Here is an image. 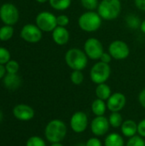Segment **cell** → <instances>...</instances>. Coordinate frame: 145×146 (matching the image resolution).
I'll return each instance as SVG.
<instances>
[{
	"instance_id": "obj_1",
	"label": "cell",
	"mask_w": 145,
	"mask_h": 146,
	"mask_svg": "<svg viewBox=\"0 0 145 146\" xmlns=\"http://www.w3.org/2000/svg\"><path fill=\"white\" fill-rule=\"evenodd\" d=\"M65 62L72 70L83 71L88 64V56L85 51L79 48L73 47L65 53Z\"/></svg>"
},
{
	"instance_id": "obj_2",
	"label": "cell",
	"mask_w": 145,
	"mask_h": 146,
	"mask_svg": "<svg viewBox=\"0 0 145 146\" xmlns=\"http://www.w3.org/2000/svg\"><path fill=\"white\" fill-rule=\"evenodd\" d=\"M68 128L66 124L59 120H51L45 127L44 135L46 139L51 144L61 143L66 137Z\"/></svg>"
},
{
	"instance_id": "obj_3",
	"label": "cell",
	"mask_w": 145,
	"mask_h": 146,
	"mask_svg": "<svg viewBox=\"0 0 145 146\" xmlns=\"http://www.w3.org/2000/svg\"><path fill=\"white\" fill-rule=\"evenodd\" d=\"M122 9L121 0H101L97 12L104 21H114L117 19Z\"/></svg>"
},
{
	"instance_id": "obj_4",
	"label": "cell",
	"mask_w": 145,
	"mask_h": 146,
	"mask_svg": "<svg viewBox=\"0 0 145 146\" xmlns=\"http://www.w3.org/2000/svg\"><path fill=\"white\" fill-rule=\"evenodd\" d=\"M103 23V19L97 11L86 10L81 14L78 19L79 27L85 33H94L97 31Z\"/></svg>"
},
{
	"instance_id": "obj_5",
	"label": "cell",
	"mask_w": 145,
	"mask_h": 146,
	"mask_svg": "<svg viewBox=\"0 0 145 146\" xmlns=\"http://www.w3.org/2000/svg\"><path fill=\"white\" fill-rule=\"evenodd\" d=\"M111 75V68L108 63H104L101 61L97 62L91 68L90 71V78L91 81L99 85L102 83H105Z\"/></svg>"
},
{
	"instance_id": "obj_6",
	"label": "cell",
	"mask_w": 145,
	"mask_h": 146,
	"mask_svg": "<svg viewBox=\"0 0 145 146\" xmlns=\"http://www.w3.org/2000/svg\"><path fill=\"white\" fill-rule=\"evenodd\" d=\"M83 50L86 54L89 59L93 61H99L102 55L104 53V48L103 43L97 38H88L84 43Z\"/></svg>"
},
{
	"instance_id": "obj_7",
	"label": "cell",
	"mask_w": 145,
	"mask_h": 146,
	"mask_svg": "<svg viewBox=\"0 0 145 146\" xmlns=\"http://www.w3.org/2000/svg\"><path fill=\"white\" fill-rule=\"evenodd\" d=\"M36 25L42 32L50 33L52 32L56 27V16L50 11L39 12L35 19Z\"/></svg>"
},
{
	"instance_id": "obj_8",
	"label": "cell",
	"mask_w": 145,
	"mask_h": 146,
	"mask_svg": "<svg viewBox=\"0 0 145 146\" xmlns=\"http://www.w3.org/2000/svg\"><path fill=\"white\" fill-rule=\"evenodd\" d=\"M108 52L111 55L112 58L117 61L126 59L130 56V47L123 40L116 39L112 41L108 48Z\"/></svg>"
},
{
	"instance_id": "obj_9",
	"label": "cell",
	"mask_w": 145,
	"mask_h": 146,
	"mask_svg": "<svg viewBox=\"0 0 145 146\" xmlns=\"http://www.w3.org/2000/svg\"><path fill=\"white\" fill-rule=\"evenodd\" d=\"M0 19L5 25L13 26L19 20V10L12 3H3L0 7Z\"/></svg>"
},
{
	"instance_id": "obj_10",
	"label": "cell",
	"mask_w": 145,
	"mask_h": 146,
	"mask_svg": "<svg viewBox=\"0 0 145 146\" xmlns=\"http://www.w3.org/2000/svg\"><path fill=\"white\" fill-rule=\"evenodd\" d=\"M21 37L27 43L36 44L41 40L43 32L36 24H26L21 30Z\"/></svg>"
},
{
	"instance_id": "obj_11",
	"label": "cell",
	"mask_w": 145,
	"mask_h": 146,
	"mask_svg": "<svg viewBox=\"0 0 145 146\" xmlns=\"http://www.w3.org/2000/svg\"><path fill=\"white\" fill-rule=\"evenodd\" d=\"M88 116L83 111H77L71 116L70 127L76 133H81L85 132L88 127Z\"/></svg>"
},
{
	"instance_id": "obj_12",
	"label": "cell",
	"mask_w": 145,
	"mask_h": 146,
	"mask_svg": "<svg viewBox=\"0 0 145 146\" xmlns=\"http://www.w3.org/2000/svg\"><path fill=\"white\" fill-rule=\"evenodd\" d=\"M110 127L109 119L104 115L96 116L91 122V133L96 137H101L105 135Z\"/></svg>"
},
{
	"instance_id": "obj_13",
	"label": "cell",
	"mask_w": 145,
	"mask_h": 146,
	"mask_svg": "<svg viewBox=\"0 0 145 146\" xmlns=\"http://www.w3.org/2000/svg\"><path fill=\"white\" fill-rule=\"evenodd\" d=\"M126 104V98L121 92H115L107 100V108L111 112H120Z\"/></svg>"
},
{
	"instance_id": "obj_14",
	"label": "cell",
	"mask_w": 145,
	"mask_h": 146,
	"mask_svg": "<svg viewBox=\"0 0 145 146\" xmlns=\"http://www.w3.org/2000/svg\"><path fill=\"white\" fill-rule=\"evenodd\" d=\"M14 116L22 121H28L34 117V110L32 107L26 104H17L13 109Z\"/></svg>"
},
{
	"instance_id": "obj_15",
	"label": "cell",
	"mask_w": 145,
	"mask_h": 146,
	"mask_svg": "<svg viewBox=\"0 0 145 146\" xmlns=\"http://www.w3.org/2000/svg\"><path fill=\"white\" fill-rule=\"evenodd\" d=\"M51 33L52 39L57 45H65L70 39V33L67 27L57 26Z\"/></svg>"
},
{
	"instance_id": "obj_16",
	"label": "cell",
	"mask_w": 145,
	"mask_h": 146,
	"mask_svg": "<svg viewBox=\"0 0 145 146\" xmlns=\"http://www.w3.org/2000/svg\"><path fill=\"white\" fill-rule=\"evenodd\" d=\"M3 85L9 90H16L21 85V77L17 74H6L3 77Z\"/></svg>"
},
{
	"instance_id": "obj_17",
	"label": "cell",
	"mask_w": 145,
	"mask_h": 146,
	"mask_svg": "<svg viewBox=\"0 0 145 146\" xmlns=\"http://www.w3.org/2000/svg\"><path fill=\"white\" fill-rule=\"evenodd\" d=\"M121 130L125 137L132 138L138 133V124L133 120H126L123 121Z\"/></svg>"
},
{
	"instance_id": "obj_18",
	"label": "cell",
	"mask_w": 145,
	"mask_h": 146,
	"mask_svg": "<svg viewBox=\"0 0 145 146\" xmlns=\"http://www.w3.org/2000/svg\"><path fill=\"white\" fill-rule=\"evenodd\" d=\"M95 93H96V96L97 98L104 100V101H107L109 98V97L112 95L111 88L106 83H102V84L97 85Z\"/></svg>"
},
{
	"instance_id": "obj_19",
	"label": "cell",
	"mask_w": 145,
	"mask_h": 146,
	"mask_svg": "<svg viewBox=\"0 0 145 146\" xmlns=\"http://www.w3.org/2000/svg\"><path fill=\"white\" fill-rule=\"evenodd\" d=\"M104 146H125V141L121 134L112 133L105 138Z\"/></svg>"
},
{
	"instance_id": "obj_20",
	"label": "cell",
	"mask_w": 145,
	"mask_h": 146,
	"mask_svg": "<svg viewBox=\"0 0 145 146\" xmlns=\"http://www.w3.org/2000/svg\"><path fill=\"white\" fill-rule=\"evenodd\" d=\"M107 109V103L104 100L97 98L91 104V111L96 116H103Z\"/></svg>"
},
{
	"instance_id": "obj_21",
	"label": "cell",
	"mask_w": 145,
	"mask_h": 146,
	"mask_svg": "<svg viewBox=\"0 0 145 146\" xmlns=\"http://www.w3.org/2000/svg\"><path fill=\"white\" fill-rule=\"evenodd\" d=\"M50 7L57 11H64L70 8L72 0H49Z\"/></svg>"
},
{
	"instance_id": "obj_22",
	"label": "cell",
	"mask_w": 145,
	"mask_h": 146,
	"mask_svg": "<svg viewBox=\"0 0 145 146\" xmlns=\"http://www.w3.org/2000/svg\"><path fill=\"white\" fill-rule=\"evenodd\" d=\"M109 121L111 127L114 128H118L121 127L122 123H123V117L119 112H112L110 115L109 116Z\"/></svg>"
},
{
	"instance_id": "obj_23",
	"label": "cell",
	"mask_w": 145,
	"mask_h": 146,
	"mask_svg": "<svg viewBox=\"0 0 145 146\" xmlns=\"http://www.w3.org/2000/svg\"><path fill=\"white\" fill-rule=\"evenodd\" d=\"M14 34V28L12 26L4 25L0 27V40L1 41H8L9 40Z\"/></svg>"
},
{
	"instance_id": "obj_24",
	"label": "cell",
	"mask_w": 145,
	"mask_h": 146,
	"mask_svg": "<svg viewBox=\"0 0 145 146\" xmlns=\"http://www.w3.org/2000/svg\"><path fill=\"white\" fill-rule=\"evenodd\" d=\"M141 20L139 19L138 16L133 15V14H130L126 17V23L128 26V27L132 28V29H138L140 28V25H141Z\"/></svg>"
},
{
	"instance_id": "obj_25",
	"label": "cell",
	"mask_w": 145,
	"mask_h": 146,
	"mask_svg": "<svg viewBox=\"0 0 145 146\" xmlns=\"http://www.w3.org/2000/svg\"><path fill=\"white\" fill-rule=\"evenodd\" d=\"M84 74L80 70H73L70 74V80L73 85H81L84 81Z\"/></svg>"
},
{
	"instance_id": "obj_26",
	"label": "cell",
	"mask_w": 145,
	"mask_h": 146,
	"mask_svg": "<svg viewBox=\"0 0 145 146\" xmlns=\"http://www.w3.org/2000/svg\"><path fill=\"white\" fill-rule=\"evenodd\" d=\"M80 4L86 10L95 11L96 9H97L99 1L98 0H80Z\"/></svg>"
},
{
	"instance_id": "obj_27",
	"label": "cell",
	"mask_w": 145,
	"mask_h": 146,
	"mask_svg": "<svg viewBox=\"0 0 145 146\" xmlns=\"http://www.w3.org/2000/svg\"><path fill=\"white\" fill-rule=\"evenodd\" d=\"M126 146H145L144 139L139 135H135L129 138Z\"/></svg>"
},
{
	"instance_id": "obj_28",
	"label": "cell",
	"mask_w": 145,
	"mask_h": 146,
	"mask_svg": "<svg viewBox=\"0 0 145 146\" xmlns=\"http://www.w3.org/2000/svg\"><path fill=\"white\" fill-rule=\"evenodd\" d=\"M5 68L6 72L8 74H17L20 68L19 63L15 61V60H9L6 64H5Z\"/></svg>"
},
{
	"instance_id": "obj_29",
	"label": "cell",
	"mask_w": 145,
	"mask_h": 146,
	"mask_svg": "<svg viewBox=\"0 0 145 146\" xmlns=\"http://www.w3.org/2000/svg\"><path fill=\"white\" fill-rule=\"evenodd\" d=\"M26 146H46L44 140L38 136H32L26 141Z\"/></svg>"
},
{
	"instance_id": "obj_30",
	"label": "cell",
	"mask_w": 145,
	"mask_h": 146,
	"mask_svg": "<svg viewBox=\"0 0 145 146\" xmlns=\"http://www.w3.org/2000/svg\"><path fill=\"white\" fill-rule=\"evenodd\" d=\"M9 60H10L9 51L3 47H0V64L5 65Z\"/></svg>"
},
{
	"instance_id": "obj_31",
	"label": "cell",
	"mask_w": 145,
	"mask_h": 146,
	"mask_svg": "<svg viewBox=\"0 0 145 146\" xmlns=\"http://www.w3.org/2000/svg\"><path fill=\"white\" fill-rule=\"evenodd\" d=\"M56 22H57V26L67 27V26L70 22V20L67 15H59L56 16Z\"/></svg>"
},
{
	"instance_id": "obj_32",
	"label": "cell",
	"mask_w": 145,
	"mask_h": 146,
	"mask_svg": "<svg viewBox=\"0 0 145 146\" xmlns=\"http://www.w3.org/2000/svg\"><path fill=\"white\" fill-rule=\"evenodd\" d=\"M85 145L86 146H103V143L102 141L97 139V137H93V138H91L89 139L86 143H85Z\"/></svg>"
},
{
	"instance_id": "obj_33",
	"label": "cell",
	"mask_w": 145,
	"mask_h": 146,
	"mask_svg": "<svg viewBox=\"0 0 145 146\" xmlns=\"http://www.w3.org/2000/svg\"><path fill=\"white\" fill-rule=\"evenodd\" d=\"M138 133L139 136L145 138V119L138 124Z\"/></svg>"
},
{
	"instance_id": "obj_34",
	"label": "cell",
	"mask_w": 145,
	"mask_h": 146,
	"mask_svg": "<svg viewBox=\"0 0 145 146\" xmlns=\"http://www.w3.org/2000/svg\"><path fill=\"white\" fill-rule=\"evenodd\" d=\"M112 59H113V58H112L111 55H110L109 52H105V51H104V53L102 55V56H101V58H100L99 61H101V62H104V63L109 64V63L111 62Z\"/></svg>"
},
{
	"instance_id": "obj_35",
	"label": "cell",
	"mask_w": 145,
	"mask_h": 146,
	"mask_svg": "<svg viewBox=\"0 0 145 146\" xmlns=\"http://www.w3.org/2000/svg\"><path fill=\"white\" fill-rule=\"evenodd\" d=\"M135 6L142 11H145V0H134Z\"/></svg>"
},
{
	"instance_id": "obj_36",
	"label": "cell",
	"mask_w": 145,
	"mask_h": 146,
	"mask_svg": "<svg viewBox=\"0 0 145 146\" xmlns=\"http://www.w3.org/2000/svg\"><path fill=\"white\" fill-rule=\"evenodd\" d=\"M138 101H139V104H141V106L145 109V88L140 92V93L138 95Z\"/></svg>"
},
{
	"instance_id": "obj_37",
	"label": "cell",
	"mask_w": 145,
	"mask_h": 146,
	"mask_svg": "<svg viewBox=\"0 0 145 146\" xmlns=\"http://www.w3.org/2000/svg\"><path fill=\"white\" fill-rule=\"evenodd\" d=\"M6 68H5V66L4 65H2L0 64V79H3L5 74H6Z\"/></svg>"
},
{
	"instance_id": "obj_38",
	"label": "cell",
	"mask_w": 145,
	"mask_h": 146,
	"mask_svg": "<svg viewBox=\"0 0 145 146\" xmlns=\"http://www.w3.org/2000/svg\"><path fill=\"white\" fill-rule=\"evenodd\" d=\"M139 29L141 30V32H142L143 33H144L145 34V20L142 21L141 25H140V28H139Z\"/></svg>"
},
{
	"instance_id": "obj_39",
	"label": "cell",
	"mask_w": 145,
	"mask_h": 146,
	"mask_svg": "<svg viewBox=\"0 0 145 146\" xmlns=\"http://www.w3.org/2000/svg\"><path fill=\"white\" fill-rule=\"evenodd\" d=\"M36 1L39 3H44L46 2H49V0H36Z\"/></svg>"
},
{
	"instance_id": "obj_40",
	"label": "cell",
	"mask_w": 145,
	"mask_h": 146,
	"mask_svg": "<svg viewBox=\"0 0 145 146\" xmlns=\"http://www.w3.org/2000/svg\"><path fill=\"white\" fill-rule=\"evenodd\" d=\"M50 146H63V145H62L61 143H54Z\"/></svg>"
},
{
	"instance_id": "obj_41",
	"label": "cell",
	"mask_w": 145,
	"mask_h": 146,
	"mask_svg": "<svg viewBox=\"0 0 145 146\" xmlns=\"http://www.w3.org/2000/svg\"><path fill=\"white\" fill-rule=\"evenodd\" d=\"M3 118V112H2V111L0 110V122L2 121Z\"/></svg>"
},
{
	"instance_id": "obj_42",
	"label": "cell",
	"mask_w": 145,
	"mask_h": 146,
	"mask_svg": "<svg viewBox=\"0 0 145 146\" xmlns=\"http://www.w3.org/2000/svg\"><path fill=\"white\" fill-rule=\"evenodd\" d=\"M76 146H86L85 145V144H83V143H79V144H78Z\"/></svg>"
}]
</instances>
